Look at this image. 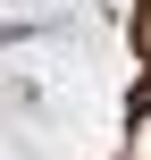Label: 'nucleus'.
I'll return each mask as SVG.
<instances>
[{
	"instance_id": "1",
	"label": "nucleus",
	"mask_w": 151,
	"mask_h": 160,
	"mask_svg": "<svg viewBox=\"0 0 151 160\" xmlns=\"http://www.w3.org/2000/svg\"><path fill=\"white\" fill-rule=\"evenodd\" d=\"M134 160H151V118H143V127H134Z\"/></svg>"
}]
</instances>
